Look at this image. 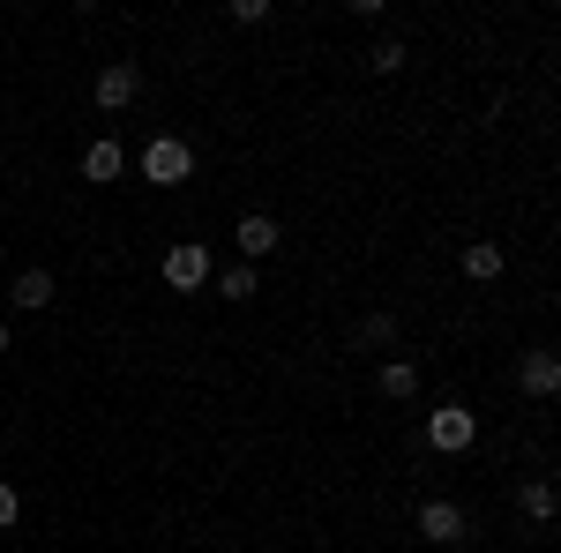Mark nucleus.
Here are the masks:
<instances>
[{
  "label": "nucleus",
  "instance_id": "obj_1",
  "mask_svg": "<svg viewBox=\"0 0 561 553\" xmlns=\"http://www.w3.org/2000/svg\"><path fill=\"white\" fill-rule=\"evenodd\" d=\"M472 441H479V419L465 412V404H434L427 412V449L457 457V449H472Z\"/></svg>",
  "mask_w": 561,
  "mask_h": 553
},
{
  "label": "nucleus",
  "instance_id": "obj_2",
  "mask_svg": "<svg viewBox=\"0 0 561 553\" xmlns=\"http://www.w3.org/2000/svg\"><path fill=\"white\" fill-rule=\"evenodd\" d=\"M142 172H150V180H158V187H180V180H187V172H195V150H187V142H180V135H158V142H150V150H142Z\"/></svg>",
  "mask_w": 561,
  "mask_h": 553
},
{
  "label": "nucleus",
  "instance_id": "obj_3",
  "mask_svg": "<svg viewBox=\"0 0 561 553\" xmlns=\"http://www.w3.org/2000/svg\"><path fill=\"white\" fill-rule=\"evenodd\" d=\"M135 90H142V68H135V60H105V68H98V105H105V113L135 105Z\"/></svg>",
  "mask_w": 561,
  "mask_h": 553
},
{
  "label": "nucleus",
  "instance_id": "obj_4",
  "mask_svg": "<svg viewBox=\"0 0 561 553\" xmlns=\"http://www.w3.org/2000/svg\"><path fill=\"white\" fill-rule=\"evenodd\" d=\"M203 277H210V247H203V240H180L173 255H165V285H173V292H195Z\"/></svg>",
  "mask_w": 561,
  "mask_h": 553
},
{
  "label": "nucleus",
  "instance_id": "obj_5",
  "mask_svg": "<svg viewBox=\"0 0 561 553\" xmlns=\"http://www.w3.org/2000/svg\"><path fill=\"white\" fill-rule=\"evenodd\" d=\"M420 539L427 546H465V509L457 502H420Z\"/></svg>",
  "mask_w": 561,
  "mask_h": 553
},
{
  "label": "nucleus",
  "instance_id": "obj_6",
  "mask_svg": "<svg viewBox=\"0 0 561 553\" xmlns=\"http://www.w3.org/2000/svg\"><path fill=\"white\" fill-rule=\"evenodd\" d=\"M517 382H524V396H554V389H561V359L547 352V344H539V352H524Z\"/></svg>",
  "mask_w": 561,
  "mask_h": 553
},
{
  "label": "nucleus",
  "instance_id": "obj_7",
  "mask_svg": "<svg viewBox=\"0 0 561 553\" xmlns=\"http://www.w3.org/2000/svg\"><path fill=\"white\" fill-rule=\"evenodd\" d=\"M232 240H240V255H248V262H262V255H277V217H262V210H248V217H240V232H232Z\"/></svg>",
  "mask_w": 561,
  "mask_h": 553
},
{
  "label": "nucleus",
  "instance_id": "obj_8",
  "mask_svg": "<svg viewBox=\"0 0 561 553\" xmlns=\"http://www.w3.org/2000/svg\"><path fill=\"white\" fill-rule=\"evenodd\" d=\"M121 165H128V150H121L113 135H98V142L83 150V180H98V187H105V180H121Z\"/></svg>",
  "mask_w": 561,
  "mask_h": 553
},
{
  "label": "nucleus",
  "instance_id": "obj_9",
  "mask_svg": "<svg viewBox=\"0 0 561 553\" xmlns=\"http://www.w3.org/2000/svg\"><path fill=\"white\" fill-rule=\"evenodd\" d=\"M15 307H23V314H38V307H53V277H45V269H23V277H15Z\"/></svg>",
  "mask_w": 561,
  "mask_h": 553
},
{
  "label": "nucleus",
  "instance_id": "obj_10",
  "mask_svg": "<svg viewBox=\"0 0 561 553\" xmlns=\"http://www.w3.org/2000/svg\"><path fill=\"white\" fill-rule=\"evenodd\" d=\"M375 389H382V396H397V404H404V396H412V389H420V367H412V359H382V375H375Z\"/></svg>",
  "mask_w": 561,
  "mask_h": 553
},
{
  "label": "nucleus",
  "instance_id": "obj_11",
  "mask_svg": "<svg viewBox=\"0 0 561 553\" xmlns=\"http://www.w3.org/2000/svg\"><path fill=\"white\" fill-rule=\"evenodd\" d=\"M465 277H479V285L502 277V247H494V240H472V247H465Z\"/></svg>",
  "mask_w": 561,
  "mask_h": 553
},
{
  "label": "nucleus",
  "instance_id": "obj_12",
  "mask_svg": "<svg viewBox=\"0 0 561 553\" xmlns=\"http://www.w3.org/2000/svg\"><path fill=\"white\" fill-rule=\"evenodd\" d=\"M217 292H225V299H255V269H248V262H232V269L217 277Z\"/></svg>",
  "mask_w": 561,
  "mask_h": 553
},
{
  "label": "nucleus",
  "instance_id": "obj_13",
  "mask_svg": "<svg viewBox=\"0 0 561 553\" xmlns=\"http://www.w3.org/2000/svg\"><path fill=\"white\" fill-rule=\"evenodd\" d=\"M524 516H539V523L554 516V486L547 479H524Z\"/></svg>",
  "mask_w": 561,
  "mask_h": 553
},
{
  "label": "nucleus",
  "instance_id": "obj_14",
  "mask_svg": "<svg viewBox=\"0 0 561 553\" xmlns=\"http://www.w3.org/2000/svg\"><path fill=\"white\" fill-rule=\"evenodd\" d=\"M367 68H375V76H397V68H404V45H397V38H382L375 53H367Z\"/></svg>",
  "mask_w": 561,
  "mask_h": 553
},
{
  "label": "nucleus",
  "instance_id": "obj_15",
  "mask_svg": "<svg viewBox=\"0 0 561 553\" xmlns=\"http://www.w3.org/2000/svg\"><path fill=\"white\" fill-rule=\"evenodd\" d=\"M359 344H367V352H375V344H397V322H389V314H367V322H359Z\"/></svg>",
  "mask_w": 561,
  "mask_h": 553
},
{
  "label": "nucleus",
  "instance_id": "obj_16",
  "mask_svg": "<svg viewBox=\"0 0 561 553\" xmlns=\"http://www.w3.org/2000/svg\"><path fill=\"white\" fill-rule=\"evenodd\" d=\"M15 516H23V494H15V486H8V479H0V531H8V523H15Z\"/></svg>",
  "mask_w": 561,
  "mask_h": 553
},
{
  "label": "nucleus",
  "instance_id": "obj_17",
  "mask_svg": "<svg viewBox=\"0 0 561 553\" xmlns=\"http://www.w3.org/2000/svg\"><path fill=\"white\" fill-rule=\"evenodd\" d=\"M0 359H8V330H0Z\"/></svg>",
  "mask_w": 561,
  "mask_h": 553
}]
</instances>
